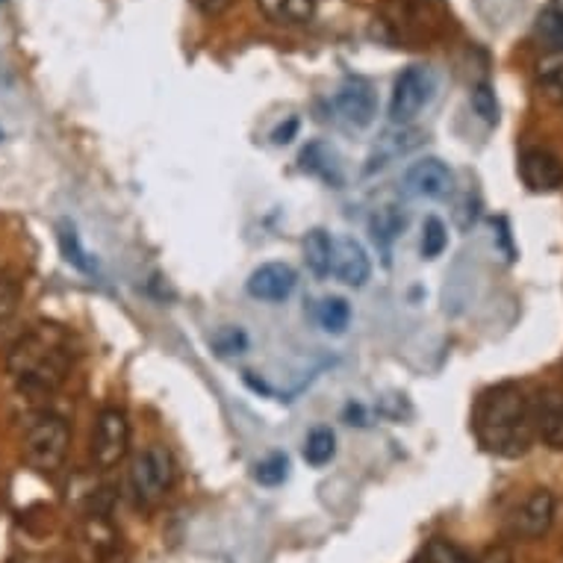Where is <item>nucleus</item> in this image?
Listing matches in <instances>:
<instances>
[{
  "instance_id": "7",
  "label": "nucleus",
  "mask_w": 563,
  "mask_h": 563,
  "mask_svg": "<svg viewBox=\"0 0 563 563\" xmlns=\"http://www.w3.org/2000/svg\"><path fill=\"white\" fill-rule=\"evenodd\" d=\"M119 528L107 510H89L77 528V554L84 563H110L119 554Z\"/></svg>"
},
{
  "instance_id": "26",
  "label": "nucleus",
  "mask_w": 563,
  "mask_h": 563,
  "mask_svg": "<svg viewBox=\"0 0 563 563\" xmlns=\"http://www.w3.org/2000/svg\"><path fill=\"white\" fill-rule=\"evenodd\" d=\"M289 475V461L284 457V454H268V457H263V461L254 466V478H257V484H263V487H277V484H284Z\"/></svg>"
},
{
  "instance_id": "10",
  "label": "nucleus",
  "mask_w": 563,
  "mask_h": 563,
  "mask_svg": "<svg viewBox=\"0 0 563 563\" xmlns=\"http://www.w3.org/2000/svg\"><path fill=\"white\" fill-rule=\"evenodd\" d=\"M519 175L531 192H558L563 186V163L552 151L528 148L519 157Z\"/></svg>"
},
{
  "instance_id": "8",
  "label": "nucleus",
  "mask_w": 563,
  "mask_h": 563,
  "mask_svg": "<svg viewBox=\"0 0 563 563\" xmlns=\"http://www.w3.org/2000/svg\"><path fill=\"white\" fill-rule=\"evenodd\" d=\"M554 522V496L552 489H534L517 514L510 517V534L519 540H537L543 537Z\"/></svg>"
},
{
  "instance_id": "9",
  "label": "nucleus",
  "mask_w": 563,
  "mask_h": 563,
  "mask_svg": "<svg viewBox=\"0 0 563 563\" xmlns=\"http://www.w3.org/2000/svg\"><path fill=\"white\" fill-rule=\"evenodd\" d=\"M454 189V175L449 172L443 159H422L407 168L405 192L413 198H428V201H443Z\"/></svg>"
},
{
  "instance_id": "13",
  "label": "nucleus",
  "mask_w": 563,
  "mask_h": 563,
  "mask_svg": "<svg viewBox=\"0 0 563 563\" xmlns=\"http://www.w3.org/2000/svg\"><path fill=\"white\" fill-rule=\"evenodd\" d=\"M531 416H534V434L549 449H563V389H543L531 405Z\"/></svg>"
},
{
  "instance_id": "3",
  "label": "nucleus",
  "mask_w": 563,
  "mask_h": 563,
  "mask_svg": "<svg viewBox=\"0 0 563 563\" xmlns=\"http://www.w3.org/2000/svg\"><path fill=\"white\" fill-rule=\"evenodd\" d=\"M68 445H71V428L63 416L38 413L30 419L27 431H24V457L33 470H59L68 457Z\"/></svg>"
},
{
  "instance_id": "28",
  "label": "nucleus",
  "mask_w": 563,
  "mask_h": 563,
  "mask_svg": "<svg viewBox=\"0 0 563 563\" xmlns=\"http://www.w3.org/2000/svg\"><path fill=\"white\" fill-rule=\"evenodd\" d=\"M472 110L478 112L487 124H496V121H499V101H496V92H493L487 84H481L472 89Z\"/></svg>"
},
{
  "instance_id": "11",
  "label": "nucleus",
  "mask_w": 563,
  "mask_h": 563,
  "mask_svg": "<svg viewBox=\"0 0 563 563\" xmlns=\"http://www.w3.org/2000/svg\"><path fill=\"white\" fill-rule=\"evenodd\" d=\"M298 284L296 268L287 266V263H266L260 266L254 275L249 277V296L257 298V301H268V305H277V301H287L292 296V289Z\"/></svg>"
},
{
  "instance_id": "17",
  "label": "nucleus",
  "mask_w": 563,
  "mask_h": 563,
  "mask_svg": "<svg viewBox=\"0 0 563 563\" xmlns=\"http://www.w3.org/2000/svg\"><path fill=\"white\" fill-rule=\"evenodd\" d=\"M405 228H407V213L398 207V203H384V207H378L369 219L372 242L384 251H389V245L405 233Z\"/></svg>"
},
{
  "instance_id": "25",
  "label": "nucleus",
  "mask_w": 563,
  "mask_h": 563,
  "mask_svg": "<svg viewBox=\"0 0 563 563\" xmlns=\"http://www.w3.org/2000/svg\"><path fill=\"white\" fill-rule=\"evenodd\" d=\"M210 345H213L219 357H240V354L249 351V336H245L242 328H231V324H228V328L213 333Z\"/></svg>"
},
{
  "instance_id": "23",
  "label": "nucleus",
  "mask_w": 563,
  "mask_h": 563,
  "mask_svg": "<svg viewBox=\"0 0 563 563\" xmlns=\"http://www.w3.org/2000/svg\"><path fill=\"white\" fill-rule=\"evenodd\" d=\"M333 454H336V437L331 428H313L305 440V461L310 466H324L333 461Z\"/></svg>"
},
{
  "instance_id": "34",
  "label": "nucleus",
  "mask_w": 563,
  "mask_h": 563,
  "mask_svg": "<svg viewBox=\"0 0 563 563\" xmlns=\"http://www.w3.org/2000/svg\"><path fill=\"white\" fill-rule=\"evenodd\" d=\"M0 139H3V133H0Z\"/></svg>"
},
{
  "instance_id": "21",
  "label": "nucleus",
  "mask_w": 563,
  "mask_h": 563,
  "mask_svg": "<svg viewBox=\"0 0 563 563\" xmlns=\"http://www.w3.org/2000/svg\"><path fill=\"white\" fill-rule=\"evenodd\" d=\"M537 36L552 51H563V0H549V7L537 19Z\"/></svg>"
},
{
  "instance_id": "29",
  "label": "nucleus",
  "mask_w": 563,
  "mask_h": 563,
  "mask_svg": "<svg viewBox=\"0 0 563 563\" xmlns=\"http://www.w3.org/2000/svg\"><path fill=\"white\" fill-rule=\"evenodd\" d=\"M19 296H21V289L19 284L12 280L3 268H0V322L7 319V316L15 310V305H19Z\"/></svg>"
},
{
  "instance_id": "19",
  "label": "nucleus",
  "mask_w": 563,
  "mask_h": 563,
  "mask_svg": "<svg viewBox=\"0 0 563 563\" xmlns=\"http://www.w3.org/2000/svg\"><path fill=\"white\" fill-rule=\"evenodd\" d=\"M301 249H305V263L307 268L313 272L316 277H328L331 275V263H333V240L322 228H316L305 236L301 242Z\"/></svg>"
},
{
  "instance_id": "31",
  "label": "nucleus",
  "mask_w": 563,
  "mask_h": 563,
  "mask_svg": "<svg viewBox=\"0 0 563 563\" xmlns=\"http://www.w3.org/2000/svg\"><path fill=\"white\" fill-rule=\"evenodd\" d=\"M10 563H65L63 554H19Z\"/></svg>"
},
{
  "instance_id": "1",
  "label": "nucleus",
  "mask_w": 563,
  "mask_h": 563,
  "mask_svg": "<svg viewBox=\"0 0 563 563\" xmlns=\"http://www.w3.org/2000/svg\"><path fill=\"white\" fill-rule=\"evenodd\" d=\"M71 340L56 324H36L10 349L7 369L21 393L51 396L63 387L71 372Z\"/></svg>"
},
{
  "instance_id": "35",
  "label": "nucleus",
  "mask_w": 563,
  "mask_h": 563,
  "mask_svg": "<svg viewBox=\"0 0 563 563\" xmlns=\"http://www.w3.org/2000/svg\"><path fill=\"white\" fill-rule=\"evenodd\" d=\"M0 3H3V0H0Z\"/></svg>"
},
{
  "instance_id": "4",
  "label": "nucleus",
  "mask_w": 563,
  "mask_h": 563,
  "mask_svg": "<svg viewBox=\"0 0 563 563\" xmlns=\"http://www.w3.org/2000/svg\"><path fill=\"white\" fill-rule=\"evenodd\" d=\"M437 77L426 65H410L396 80L393 101H389V119L393 124H410V121L426 110L434 98Z\"/></svg>"
},
{
  "instance_id": "6",
  "label": "nucleus",
  "mask_w": 563,
  "mask_h": 563,
  "mask_svg": "<svg viewBox=\"0 0 563 563\" xmlns=\"http://www.w3.org/2000/svg\"><path fill=\"white\" fill-rule=\"evenodd\" d=\"M130 452V419L121 407H107L98 413L92 434V461L98 470L119 466Z\"/></svg>"
},
{
  "instance_id": "22",
  "label": "nucleus",
  "mask_w": 563,
  "mask_h": 563,
  "mask_svg": "<svg viewBox=\"0 0 563 563\" xmlns=\"http://www.w3.org/2000/svg\"><path fill=\"white\" fill-rule=\"evenodd\" d=\"M316 319H319V324H322V331L340 336V333H345V328H349L351 322L349 301L336 296L324 298L322 305H319V310H316Z\"/></svg>"
},
{
  "instance_id": "18",
  "label": "nucleus",
  "mask_w": 563,
  "mask_h": 563,
  "mask_svg": "<svg viewBox=\"0 0 563 563\" xmlns=\"http://www.w3.org/2000/svg\"><path fill=\"white\" fill-rule=\"evenodd\" d=\"M537 89L545 101L563 107V51H549L537 63Z\"/></svg>"
},
{
  "instance_id": "20",
  "label": "nucleus",
  "mask_w": 563,
  "mask_h": 563,
  "mask_svg": "<svg viewBox=\"0 0 563 563\" xmlns=\"http://www.w3.org/2000/svg\"><path fill=\"white\" fill-rule=\"evenodd\" d=\"M56 240H59V251H63V257L77 268V272H84V275H95L98 266H95V260L89 257V251L80 245V236H77L75 224L71 222H59L56 228Z\"/></svg>"
},
{
  "instance_id": "16",
  "label": "nucleus",
  "mask_w": 563,
  "mask_h": 563,
  "mask_svg": "<svg viewBox=\"0 0 563 563\" xmlns=\"http://www.w3.org/2000/svg\"><path fill=\"white\" fill-rule=\"evenodd\" d=\"M260 12L280 27H301L316 15V0H257Z\"/></svg>"
},
{
  "instance_id": "33",
  "label": "nucleus",
  "mask_w": 563,
  "mask_h": 563,
  "mask_svg": "<svg viewBox=\"0 0 563 563\" xmlns=\"http://www.w3.org/2000/svg\"><path fill=\"white\" fill-rule=\"evenodd\" d=\"M198 7H201L207 15H222V12L231 7V0H198Z\"/></svg>"
},
{
  "instance_id": "15",
  "label": "nucleus",
  "mask_w": 563,
  "mask_h": 563,
  "mask_svg": "<svg viewBox=\"0 0 563 563\" xmlns=\"http://www.w3.org/2000/svg\"><path fill=\"white\" fill-rule=\"evenodd\" d=\"M422 139H426L422 136V130L410 128V124H396V128L387 130V133L378 139V148H375V154H372L369 159V172L387 166L389 159L401 157L407 151H413Z\"/></svg>"
},
{
  "instance_id": "30",
  "label": "nucleus",
  "mask_w": 563,
  "mask_h": 563,
  "mask_svg": "<svg viewBox=\"0 0 563 563\" xmlns=\"http://www.w3.org/2000/svg\"><path fill=\"white\" fill-rule=\"evenodd\" d=\"M475 563H514V554L505 545H496V549H487V552L481 554Z\"/></svg>"
},
{
  "instance_id": "12",
  "label": "nucleus",
  "mask_w": 563,
  "mask_h": 563,
  "mask_svg": "<svg viewBox=\"0 0 563 563\" xmlns=\"http://www.w3.org/2000/svg\"><path fill=\"white\" fill-rule=\"evenodd\" d=\"M333 107L354 128H369L378 115V98L372 92V86L363 80H349L342 86L340 92L333 95Z\"/></svg>"
},
{
  "instance_id": "14",
  "label": "nucleus",
  "mask_w": 563,
  "mask_h": 563,
  "mask_svg": "<svg viewBox=\"0 0 563 563\" xmlns=\"http://www.w3.org/2000/svg\"><path fill=\"white\" fill-rule=\"evenodd\" d=\"M331 272L340 277L345 287H363L372 275V263L366 257V251L357 240H349V236H342V240H333V263Z\"/></svg>"
},
{
  "instance_id": "24",
  "label": "nucleus",
  "mask_w": 563,
  "mask_h": 563,
  "mask_svg": "<svg viewBox=\"0 0 563 563\" xmlns=\"http://www.w3.org/2000/svg\"><path fill=\"white\" fill-rule=\"evenodd\" d=\"M413 563H475V561H472L470 554L463 552L461 545L452 543V540L434 537Z\"/></svg>"
},
{
  "instance_id": "5",
  "label": "nucleus",
  "mask_w": 563,
  "mask_h": 563,
  "mask_svg": "<svg viewBox=\"0 0 563 563\" xmlns=\"http://www.w3.org/2000/svg\"><path fill=\"white\" fill-rule=\"evenodd\" d=\"M175 481V463L163 445H148L133 457L130 466V487L139 501H157L172 489Z\"/></svg>"
},
{
  "instance_id": "32",
  "label": "nucleus",
  "mask_w": 563,
  "mask_h": 563,
  "mask_svg": "<svg viewBox=\"0 0 563 563\" xmlns=\"http://www.w3.org/2000/svg\"><path fill=\"white\" fill-rule=\"evenodd\" d=\"M296 130H298V121L296 119H289L287 121V128H284V124H280V128L275 130V142L277 145H287V142H292V136H296Z\"/></svg>"
},
{
  "instance_id": "27",
  "label": "nucleus",
  "mask_w": 563,
  "mask_h": 563,
  "mask_svg": "<svg viewBox=\"0 0 563 563\" xmlns=\"http://www.w3.org/2000/svg\"><path fill=\"white\" fill-rule=\"evenodd\" d=\"M445 245H449V231L437 216H431L422 228V257L437 260L445 251Z\"/></svg>"
},
{
  "instance_id": "2",
  "label": "nucleus",
  "mask_w": 563,
  "mask_h": 563,
  "mask_svg": "<svg viewBox=\"0 0 563 563\" xmlns=\"http://www.w3.org/2000/svg\"><path fill=\"white\" fill-rule=\"evenodd\" d=\"M472 428L484 452L501 457H519L534 440L531 401L517 384H499L478 398Z\"/></svg>"
}]
</instances>
